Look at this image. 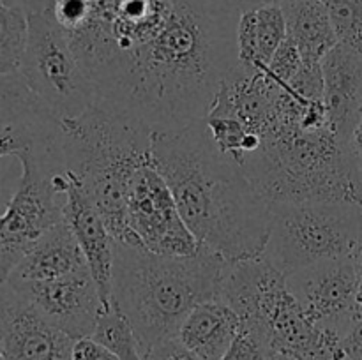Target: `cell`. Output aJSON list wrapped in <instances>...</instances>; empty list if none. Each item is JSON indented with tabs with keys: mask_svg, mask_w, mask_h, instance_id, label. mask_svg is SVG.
I'll use <instances>...</instances> for the list:
<instances>
[{
	"mask_svg": "<svg viewBox=\"0 0 362 360\" xmlns=\"http://www.w3.org/2000/svg\"><path fill=\"white\" fill-rule=\"evenodd\" d=\"M239 14L226 0H173L159 34L134 55L99 106L154 131H179L211 112L237 66Z\"/></svg>",
	"mask_w": 362,
	"mask_h": 360,
	"instance_id": "1",
	"label": "cell"
},
{
	"mask_svg": "<svg viewBox=\"0 0 362 360\" xmlns=\"http://www.w3.org/2000/svg\"><path fill=\"white\" fill-rule=\"evenodd\" d=\"M151 162L200 247L232 263L262 256L272 205L243 166L216 148L204 120L179 131H154Z\"/></svg>",
	"mask_w": 362,
	"mask_h": 360,
	"instance_id": "2",
	"label": "cell"
},
{
	"mask_svg": "<svg viewBox=\"0 0 362 360\" xmlns=\"http://www.w3.org/2000/svg\"><path fill=\"white\" fill-rule=\"evenodd\" d=\"M226 265L204 247L189 256H163L115 240L113 306L131 321L145 355L177 337L198 304L218 296Z\"/></svg>",
	"mask_w": 362,
	"mask_h": 360,
	"instance_id": "3",
	"label": "cell"
},
{
	"mask_svg": "<svg viewBox=\"0 0 362 360\" xmlns=\"http://www.w3.org/2000/svg\"><path fill=\"white\" fill-rule=\"evenodd\" d=\"M59 136L64 168L80 179L113 239L140 247L127 228L126 198L134 173L151 162L152 131L94 104L81 115L59 120Z\"/></svg>",
	"mask_w": 362,
	"mask_h": 360,
	"instance_id": "4",
	"label": "cell"
},
{
	"mask_svg": "<svg viewBox=\"0 0 362 360\" xmlns=\"http://www.w3.org/2000/svg\"><path fill=\"white\" fill-rule=\"evenodd\" d=\"M243 168L271 205L341 201L362 208L359 168L329 127L265 140Z\"/></svg>",
	"mask_w": 362,
	"mask_h": 360,
	"instance_id": "5",
	"label": "cell"
},
{
	"mask_svg": "<svg viewBox=\"0 0 362 360\" xmlns=\"http://www.w3.org/2000/svg\"><path fill=\"white\" fill-rule=\"evenodd\" d=\"M362 239V208L341 201L272 205L262 256L283 275L327 260L352 256Z\"/></svg>",
	"mask_w": 362,
	"mask_h": 360,
	"instance_id": "6",
	"label": "cell"
},
{
	"mask_svg": "<svg viewBox=\"0 0 362 360\" xmlns=\"http://www.w3.org/2000/svg\"><path fill=\"white\" fill-rule=\"evenodd\" d=\"M27 13L28 42L20 74L57 122L81 115L95 104V94L69 39L45 13Z\"/></svg>",
	"mask_w": 362,
	"mask_h": 360,
	"instance_id": "7",
	"label": "cell"
},
{
	"mask_svg": "<svg viewBox=\"0 0 362 360\" xmlns=\"http://www.w3.org/2000/svg\"><path fill=\"white\" fill-rule=\"evenodd\" d=\"M126 221L141 249L163 256H189L200 244L184 222L165 176L152 162L131 179L126 198Z\"/></svg>",
	"mask_w": 362,
	"mask_h": 360,
	"instance_id": "8",
	"label": "cell"
},
{
	"mask_svg": "<svg viewBox=\"0 0 362 360\" xmlns=\"http://www.w3.org/2000/svg\"><path fill=\"white\" fill-rule=\"evenodd\" d=\"M53 186L64 196L62 221L80 244L88 270L98 284L103 309H108L113 306L115 239L80 179L71 169H59L53 175Z\"/></svg>",
	"mask_w": 362,
	"mask_h": 360,
	"instance_id": "9",
	"label": "cell"
},
{
	"mask_svg": "<svg viewBox=\"0 0 362 360\" xmlns=\"http://www.w3.org/2000/svg\"><path fill=\"white\" fill-rule=\"evenodd\" d=\"M42 318L73 339L92 334L103 309L88 267L52 281H7Z\"/></svg>",
	"mask_w": 362,
	"mask_h": 360,
	"instance_id": "10",
	"label": "cell"
},
{
	"mask_svg": "<svg viewBox=\"0 0 362 360\" xmlns=\"http://www.w3.org/2000/svg\"><path fill=\"white\" fill-rule=\"evenodd\" d=\"M290 293L317 325L346 332L356 311V268L352 256L327 260L286 277Z\"/></svg>",
	"mask_w": 362,
	"mask_h": 360,
	"instance_id": "11",
	"label": "cell"
},
{
	"mask_svg": "<svg viewBox=\"0 0 362 360\" xmlns=\"http://www.w3.org/2000/svg\"><path fill=\"white\" fill-rule=\"evenodd\" d=\"M74 339L42 318L9 282L0 284V349L6 360H71Z\"/></svg>",
	"mask_w": 362,
	"mask_h": 360,
	"instance_id": "12",
	"label": "cell"
},
{
	"mask_svg": "<svg viewBox=\"0 0 362 360\" xmlns=\"http://www.w3.org/2000/svg\"><path fill=\"white\" fill-rule=\"evenodd\" d=\"M320 67L329 127L343 141L362 106V53L338 42Z\"/></svg>",
	"mask_w": 362,
	"mask_h": 360,
	"instance_id": "13",
	"label": "cell"
},
{
	"mask_svg": "<svg viewBox=\"0 0 362 360\" xmlns=\"http://www.w3.org/2000/svg\"><path fill=\"white\" fill-rule=\"evenodd\" d=\"M240 334L235 311L218 299L202 302L191 311L177 332V339L198 360H221Z\"/></svg>",
	"mask_w": 362,
	"mask_h": 360,
	"instance_id": "14",
	"label": "cell"
},
{
	"mask_svg": "<svg viewBox=\"0 0 362 360\" xmlns=\"http://www.w3.org/2000/svg\"><path fill=\"white\" fill-rule=\"evenodd\" d=\"M87 267L80 244L64 221L42 233L27 251L9 281H52Z\"/></svg>",
	"mask_w": 362,
	"mask_h": 360,
	"instance_id": "15",
	"label": "cell"
},
{
	"mask_svg": "<svg viewBox=\"0 0 362 360\" xmlns=\"http://www.w3.org/2000/svg\"><path fill=\"white\" fill-rule=\"evenodd\" d=\"M286 37L296 44L304 64H320L338 44L327 6L322 0H283Z\"/></svg>",
	"mask_w": 362,
	"mask_h": 360,
	"instance_id": "16",
	"label": "cell"
},
{
	"mask_svg": "<svg viewBox=\"0 0 362 360\" xmlns=\"http://www.w3.org/2000/svg\"><path fill=\"white\" fill-rule=\"evenodd\" d=\"M57 122L35 99L20 73L0 76V127Z\"/></svg>",
	"mask_w": 362,
	"mask_h": 360,
	"instance_id": "17",
	"label": "cell"
},
{
	"mask_svg": "<svg viewBox=\"0 0 362 360\" xmlns=\"http://www.w3.org/2000/svg\"><path fill=\"white\" fill-rule=\"evenodd\" d=\"M27 42V9L0 0V76L20 73Z\"/></svg>",
	"mask_w": 362,
	"mask_h": 360,
	"instance_id": "18",
	"label": "cell"
},
{
	"mask_svg": "<svg viewBox=\"0 0 362 360\" xmlns=\"http://www.w3.org/2000/svg\"><path fill=\"white\" fill-rule=\"evenodd\" d=\"M90 337L110 349L119 360H145L144 348L133 325L117 306L101 309Z\"/></svg>",
	"mask_w": 362,
	"mask_h": 360,
	"instance_id": "19",
	"label": "cell"
},
{
	"mask_svg": "<svg viewBox=\"0 0 362 360\" xmlns=\"http://www.w3.org/2000/svg\"><path fill=\"white\" fill-rule=\"evenodd\" d=\"M257 13V64L255 69H264L279 46L286 39V20L281 6L255 9Z\"/></svg>",
	"mask_w": 362,
	"mask_h": 360,
	"instance_id": "20",
	"label": "cell"
},
{
	"mask_svg": "<svg viewBox=\"0 0 362 360\" xmlns=\"http://www.w3.org/2000/svg\"><path fill=\"white\" fill-rule=\"evenodd\" d=\"M324 4L339 44L362 53V0H327Z\"/></svg>",
	"mask_w": 362,
	"mask_h": 360,
	"instance_id": "21",
	"label": "cell"
},
{
	"mask_svg": "<svg viewBox=\"0 0 362 360\" xmlns=\"http://www.w3.org/2000/svg\"><path fill=\"white\" fill-rule=\"evenodd\" d=\"M59 122L14 124L0 127V159L6 155H20L41 143Z\"/></svg>",
	"mask_w": 362,
	"mask_h": 360,
	"instance_id": "22",
	"label": "cell"
},
{
	"mask_svg": "<svg viewBox=\"0 0 362 360\" xmlns=\"http://www.w3.org/2000/svg\"><path fill=\"white\" fill-rule=\"evenodd\" d=\"M303 64L304 62L299 49H297L296 44L286 37L285 41H283V44L278 48V52L274 53L271 62L267 64V67H264V69L260 71H264L265 76H267L274 85L285 87V85L290 83V80L299 73Z\"/></svg>",
	"mask_w": 362,
	"mask_h": 360,
	"instance_id": "23",
	"label": "cell"
},
{
	"mask_svg": "<svg viewBox=\"0 0 362 360\" xmlns=\"http://www.w3.org/2000/svg\"><path fill=\"white\" fill-rule=\"evenodd\" d=\"M71 360H119L110 349L99 344L90 335L87 337L74 339L73 349H71Z\"/></svg>",
	"mask_w": 362,
	"mask_h": 360,
	"instance_id": "24",
	"label": "cell"
},
{
	"mask_svg": "<svg viewBox=\"0 0 362 360\" xmlns=\"http://www.w3.org/2000/svg\"><path fill=\"white\" fill-rule=\"evenodd\" d=\"M145 360H198L177 337L159 342L145 355Z\"/></svg>",
	"mask_w": 362,
	"mask_h": 360,
	"instance_id": "25",
	"label": "cell"
},
{
	"mask_svg": "<svg viewBox=\"0 0 362 360\" xmlns=\"http://www.w3.org/2000/svg\"><path fill=\"white\" fill-rule=\"evenodd\" d=\"M343 348L349 360H362V314H354L343 335Z\"/></svg>",
	"mask_w": 362,
	"mask_h": 360,
	"instance_id": "26",
	"label": "cell"
},
{
	"mask_svg": "<svg viewBox=\"0 0 362 360\" xmlns=\"http://www.w3.org/2000/svg\"><path fill=\"white\" fill-rule=\"evenodd\" d=\"M343 145H345L346 152H349V155L352 157V161L356 162V166L361 172L362 169V106L359 112H357L352 126H350L349 134H346V138L343 140Z\"/></svg>",
	"mask_w": 362,
	"mask_h": 360,
	"instance_id": "27",
	"label": "cell"
},
{
	"mask_svg": "<svg viewBox=\"0 0 362 360\" xmlns=\"http://www.w3.org/2000/svg\"><path fill=\"white\" fill-rule=\"evenodd\" d=\"M354 268H356V311L354 314H362V239L352 254Z\"/></svg>",
	"mask_w": 362,
	"mask_h": 360,
	"instance_id": "28",
	"label": "cell"
},
{
	"mask_svg": "<svg viewBox=\"0 0 362 360\" xmlns=\"http://www.w3.org/2000/svg\"><path fill=\"white\" fill-rule=\"evenodd\" d=\"M228 6L235 11L237 14L246 13V11L260 9V7L267 6H281L283 0H226Z\"/></svg>",
	"mask_w": 362,
	"mask_h": 360,
	"instance_id": "29",
	"label": "cell"
},
{
	"mask_svg": "<svg viewBox=\"0 0 362 360\" xmlns=\"http://www.w3.org/2000/svg\"><path fill=\"white\" fill-rule=\"evenodd\" d=\"M221 360H237V359H235V355H233V352H232V349H230V352L226 353V355L223 356Z\"/></svg>",
	"mask_w": 362,
	"mask_h": 360,
	"instance_id": "30",
	"label": "cell"
},
{
	"mask_svg": "<svg viewBox=\"0 0 362 360\" xmlns=\"http://www.w3.org/2000/svg\"><path fill=\"white\" fill-rule=\"evenodd\" d=\"M359 187H361V196H362V169L359 172Z\"/></svg>",
	"mask_w": 362,
	"mask_h": 360,
	"instance_id": "31",
	"label": "cell"
},
{
	"mask_svg": "<svg viewBox=\"0 0 362 360\" xmlns=\"http://www.w3.org/2000/svg\"><path fill=\"white\" fill-rule=\"evenodd\" d=\"M297 360H313V359H306V356H297Z\"/></svg>",
	"mask_w": 362,
	"mask_h": 360,
	"instance_id": "32",
	"label": "cell"
},
{
	"mask_svg": "<svg viewBox=\"0 0 362 360\" xmlns=\"http://www.w3.org/2000/svg\"><path fill=\"white\" fill-rule=\"evenodd\" d=\"M0 360H6V359H4V353H2V349H0Z\"/></svg>",
	"mask_w": 362,
	"mask_h": 360,
	"instance_id": "33",
	"label": "cell"
},
{
	"mask_svg": "<svg viewBox=\"0 0 362 360\" xmlns=\"http://www.w3.org/2000/svg\"><path fill=\"white\" fill-rule=\"evenodd\" d=\"M322 2H327V0H322Z\"/></svg>",
	"mask_w": 362,
	"mask_h": 360,
	"instance_id": "34",
	"label": "cell"
},
{
	"mask_svg": "<svg viewBox=\"0 0 362 360\" xmlns=\"http://www.w3.org/2000/svg\"><path fill=\"white\" fill-rule=\"evenodd\" d=\"M345 360H349V359H345Z\"/></svg>",
	"mask_w": 362,
	"mask_h": 360,
	"instance_id": "35",
	"label": "cell"
}]
</instances>
